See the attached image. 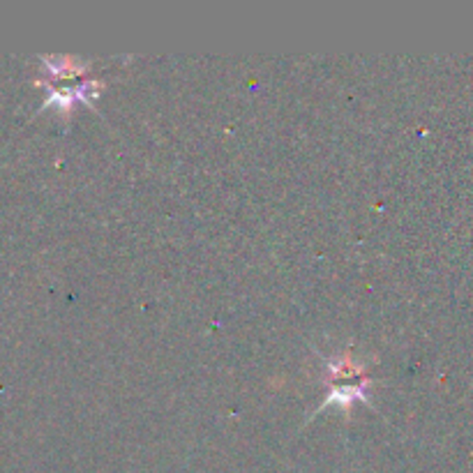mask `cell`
<instances>
[{"instance_id": "1", "label": "cell", "mask_w": 473, "mask_h": 473, "mask_svg": "<svg viewBox=\"0 0 473 473\" xmlns=\"http://www.w3.org/2000/svg\"><path fill=\"white\" fill-rule=\"evenodd\" d=\"M331 374L335 377V386H333V392L328 395L331 402H340V404H352L353 400L362 395V367L353 365L349 358H342L340 362H333L331 365Z\"/></svg>"}]
</instances>
